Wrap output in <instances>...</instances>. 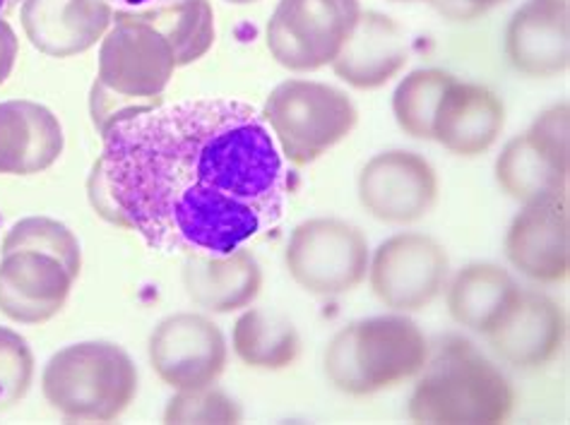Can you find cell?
<instances>
[{"mask_svg":"<svg viewBox=\"0 0 570 425\" xmlns=\"http://www.w3.org/2000/svg\"><path fill=\"white\" fill-rule=\"evenodd\" d=\"M101 138L89 202L161 255H229L284 219L292 176L263 113L242 99L161 103Z\"/></svg>","mask_w":570,"mask_h":425,"instance_id":"1","label":"cell"},{"mask_svg":"<svg viewBox=\"0 0 570 425\" xmlns=\"http://www.w3.org/2000/svg\"><path fill=\"white\" fill-rule=\"evenodd\" d=\"M176 58L157 29L132 10H116L101 39L99 70L89 95V113L104 135L114 123L161 106Z\"/></svg>","mask_w":570,"mask_h":425,"instance_id":"2","label":"cell"},{"mask_svg":"<svg viewBox=\"0 0 570 425\" xmlns=\"http://www.w3.org/2000/svg\"><path fill=\"white\" fill-rule=\"evenodd\" d=\"M515 412V389L501 368L470 342L450 337L429 352L407 414L414 423H505Z\"/></svg>","mask_w":570,"mask_h":425,"instance_id":"3","label":"cell"},{"mask_svg":"<svg viewBox=\"0 0 570 425\" xmlns=\"http://www.w3.org/2000/svg\"><path fill=\"white\" fill-rule=\"evenodd\" d=\"M431 346L422 327L404 315L350 323L330 339L323 370L327 383L350 397H366L422 373Z\"/></svg>","mask_w":570,"mask_h":425,"instance_id":"4","label":"cell"},{"mask_svg":"<svg viewBox=\"0 0 570 425\" xmlns=\"http://www.w3.org/2000/svg\"><path fill=\"white\" fill-rule=\"evenodd\" d=\"M41 392L66 421L109 423L138 394V368L114 342L70 344L49 358Z\"/></svg>","mask_w":570,"mask_h":425,"instance_id":"5","label":"cell"},{"mask_svg":"<svg viewBox=\"0 0 570 425\" xmlns=\"http://www.w3.org/2000/svg\"><path fill=\"white\" fill-rule=\"evenodd\" d=\"M263 118L273 130L282 157L294 166H306L347 138L358 111L347 92L337 87L287 80L269 92Z\"/></svg>","mask_w":570,"mask_h":425,"instance_id":"6","label":"cell"},{"mask_svg":"<svg viewBox=\"0 0 570 425\" xmlns=\"http://www.w3.org/2000/svg\"><path fill=\"white\" fill-rule=\"evenodd\" d=\"M371 248L358 226L318 217L296 226L284 250L292 279L306 294L337 298L354 291L368 277Z\"/></svg>","mask_w":570,"mask_h":425,"instance_id":"7","label":"cell"},{"mask_svg":"<svg viewBox=\"0 0 570 425\" xmlns=\"http://www.w3.org/2000/svg\"><path fill=\"white\" fill-rule=\"evenodd\" d=\"M358 14V0H279L265 29L269 56L294 72L333 66Z\"/></svg>","mask_w":570,"mask_h":425,"instance_id":"8","label":"cell"},{"mask_svg":"<svg viewBox=\"0 0 570 425\" xmlns=\"http://www.w3.org/2000/svg\"><path fill=\"white\" fill-rule=\"evenodd\" d=\"M570 106L557 103L528 132L510 140L497 159L499 188L520 205L544 195H568Z\"/></svg>","mask_w":570,"mask_h":425,"instance_id":"9","label":"cell"},{"mask_svg":"<svg viewBox=\"0 0 570 425\" xmlns=\"http://www.w3.org/2000/svg\"><path fill=\"white\" fill-rule=\"evenodd\" d=\"M450 279V257L436 238L397 234L383 240L368 263L371 291L395 313H419L436 300Z\"/></svg>","mask_w":570,"mask_h":425,"instance_id":"10","label":"cell"},{"mask_svg":"<svg viewBox=\"0 0 570 425\" xmlns=\"http://www.w3.org/2000/svg\"><path fill=\"white\" fill-rule=\"evenodd\" d=\"M147 354L161 383L176 392L215 385L229 358L222 329L198 313L164 317L149 334Z\"/></svg>","mask_w":570,"mask_h":425,"instance_id":"11","label":"cell"},{"mask_svg":"<svg viewBox=\"0 0 570 425\" xmlns=\"http://www.w3.org/2000/svg\"><path fill=\"white\" fill-rule=\"evenodd\" d=\"M358 202L373 219L416 224L439 202V174L416 151L390 149L371 157L356 180Z\"/></svg>","mask_w":570,"mask_h":425,"instance_id":"12","label":"cell"},{"mask_svg":"<svg viewBox=\"0 0 570 425\" xmlns=\"http://www.w3.org/2000/svg\"><path fill=\"white\" fill-rule=\"evenodd\" d=\"M568 195H544L524 202L508 226V263L534 284H559L570 271Z\"/></svg>","mask_w":570,"mask_h":425,"instance_id":"13","label":"cell"},{"mask_svg":"<svg viewBox=\"0 0 570 425\" xmlns=\"http://www.w3.org/2000/svg\"><path fill=\"white\" fill-rule=\"evenodd\" d=\"M568 334L566 313L557 300L532 288H520L513 306L487 334L489 346L520 370H537L559 356Z\"/></svg>","mask_w":570,"mask_h":425,"instance_id":"14","label":"cell"},{"mask_svg":"<svg viewBox=\"0 0 570 425\" xmlns=\"http://www.w3.org/2000/svg\"><path fill=\"white\" fill-rule=\"evenodd\" d=\"M505 56L524 78L549 80L570 63V0H528L505 29Z\"/></svg>","mask_w":570,"mask_h":425,"instance_id":"15","label":"cell"},{"mask_svg":"<svg viewBox=\"0 0 570 425\" xmlns=\"http://www.w3.org/2000/svg\"><path fill=\"white\" fill-rule=\"evenodd\" d=\"M75 277L53 255L8 253L0 260V313L20 325L49 323L63 310Z\"/></svg>","mask_w":570,"mask_h":425,"instance_id":"16","label":"cell"},{"mask_svg":"<svg viewBox=\"0 0 570 425\" xmlns=\"http://www.w3.org/2000/svg\"><path fill=\"white\" fill-rule=\"evenodd\" d=\"M22 29L32 47L51 58H72L104 39L114 22L107 0H22Z\"/></svg>","mask_w":570,"mask_h":425,"instance_id":"17","label":"cell"},{"mask_svg":"<svg viewBox=\"0 0 570 425\" xmlns=\"http://www.w3.org/2000/svg\"><path fill=\"white\" fill-rule=\"evenodd\" d=\"M503 99L493 89L455 80L445 89L433 118V140L455 157H479L501 138Z\"/></svg>","mask_w":570,"mask_h":425,"instance_id":"18","label":"cell"},{"mask_svg":"<svg viewBox=\"0 0 570 425\" xmlns=\"http://www.w3.org/2000/svg\"><path fill=\"white\" fill-rule=\"evenodd\" d=\"M63 126L37 101H0V174L35 176L63 155Z\"/></svg>","mask_w":570,"mask_h":425,"instance_id":"19","label":"cell"},{"mask_svg":"<svg viewBox=\"0 0 570 425\" xmlns=\"http://www.w3.org/2000/svg\"><path fill=\"white\" fill-rule=\"evenodd\" d=\"M407 60L402 27L383 12L362 10L352 37L333 60V70L354 89H379L400 75Z\"/></svg>","mask_w":570,"mask_h":425,"instance_id":"20","label":"cell"},{"mask_svg":"<svg viewBox=\"0 0 570 425\" xmlns=\"http://www.w3.org/2000/svg\"><path fill=\"white\" fill-rule=\"evenodd\" d=\"M181 279L195 306L227 315L248 308L261 296L263 267L242 246L229 255H186Z\"/></svg>","mask_w":570,"mask_h":425,"instance_id":"21","label":"cell"},{"mask_svg":"<svg viewBox=\"0 0 570 425\" xmlns=\"http://www.w3.org/2000/svg\"><path fill=\"white\" fill-rule=\"evenodd\" d=\"M520 294L510 271L493 263L464 265L445 284V303L453 320L476 334H487L499 325L505 310Z\"/></svg>","mask_w":570,"mask_h":425,"instance_id":"22","label":"cell"},{"mask_svg":"<svg viewBox=\"0 0 570 425\" xmlns=\"http://www.w3.org/2000/svg\"><path fill=\"white\" fill-rule=\"evenodd\" d=\"M232 344L236 356L248 368L258 370L289 368L302 352V337L292 320L279 313L250 306L234 323Z\"/></svg>","mask_w":570,"mask_h":425,"instance_id":"23","label":"cell"},{"mask_svg":"<svg viewBox=\"0 0 570 425\" xmlns=\"http://www.w3.org/2000/svg\"><path fill=\"white\" fill-rule=\"evenodd\" d=\"M132 12L169 41L178 68L195 63L213 49L215 10L209 0H174V3Z\"/></svg>","mask_w":570,"mask_h":425,"instance_id":"24","label":"cell"},{"mask_svg":"<svg viewBox=\"0 0 570 425\" xmlns=\"http://www.w3.org/2000/svg\"><path fill=\"white\" fill-rule=\"evenodd\" d=\"M455 78L439 68H419L402 78L393 95L397 126L414 140H433V118L439 101Z\"/></svg>","mask_w":570,"mask_h":425,"instance_id":"25","label":"cell"},{"mask_svg":"<svg viewBox=\"0 0 570 425\" xmlns=\"http://www.w3.org/2000/svg\"><path fill=\"white\" fill-rule=\"evenodd\" d=\"M18 250H39L53 255L70 275L78 279L82 269V250L80 240L66 224L49 217H27L20 219L3 238L0 253H18Z\"/></svg>","mask_w":570,"mask_h":425,"instance_id":"26","label":"cell"},{"mask_svg":"<svg viewBox=\"0 0 570 425\" xmlns=\"http://www.w3.org/2000/svg\"><path fill=\"white\" fill-rule=\"evenodd\" d=\"M244 412L229 394L209 387L174 394L164 408V423H242Z\"/></svg>","mask_w":570,"mask_h":425,"instance_id":"27","label":"cell"},{"mask_svg":"<svg viewBox=\"0 0 570 425\" xmlns=\"http://www.w3.org/2000/svg\"><path fill=\"white\" fill-rule=\"evenodd\" d=\"M35 383V354L27 339L0 327V412L20 404Z\"/></svg>","mask_w":570,"mask_h":425,"instance_id":"28","label":"cell"},{"mask_svg":"<svg viewBox=\"0 0 570 425\" xmlns=\"http://www.w3.org/2000/svg\"><path fill=\"white\" fill-rule=\"evenodd\" d=\"M18 53H20V39L14 34V29L8 24L3 14H0V85H6V80L12 75Z\"/></svg>","mask_w":570,"mask_h":425,"instance_id":"29","label":"cell"},{"mask_svg":"<svg viewBox=\"0 0 570 425\" xmlns=\"http://www.w3.org/2000/svg\"><path fill=\"white\" fill-rule=\"evenodd\" d=\"M426 3L450 22H474L482 18V14L464 3V0H426Z\"/></svg>","mask_w":570,"mask_h":425,"instance_id":"30","label":"cell"},{"mask_svg":"<svg viewBox=\"0 0 570 425\" xmlns=\"http://www.w3.org/2000/svg\"><path fill=\"white\" fill-rule=\"evenodd\" d=\"M107 3L118 10H145V8H157L164 3H174V0H107Z\"/></svg>","mask_w":570,"mask_h":425,"instance_id":"31","label":"cell"},{"mask_svg":"<svg viewBox=\"0 0 570 425\" xmlns=\"http://www.w3.org/2000/svg\"><path fill=\"white\" fill-rule=\"evenodd\" d=\"M464 3H468L470 8H474L479 14H484V12H487V10H491V8H497V6L508 3V0H464Z\"/></svg>","mask_w":570,"mask_h":425,"instance_id":"32","label":"cell"},{"mask_svg":"<svg viewBox=\"0 0 570 425\" xmlns=\"http://www.w3.org/2000/svg\"><path fill=\"white\" fill-rule=\"evenodd\" d=\"M18 6H20V0H0V14L6 18V14H10Z\"/></svg>","mask_w":570,"mask_h":425,"instance_id":"33","label":"cell"},{"mask_svg":"<svg viewBox=\"0 0 570 425\" xmlns=\"http://www.w3.org/2000/svg\"><path fill=\"white\" fill-rule=\"evenodd\" d=\"M232 6H248V3H258V0H227Z\"/></svg>","mask_w":570,"mask_h":425,"instance_id":"34","label":"cell"},{"mask_svg":"<svg viewBox=\"0 0 570 425\" xmlns=\"http://www.w3.org/2000/svg\"><path fill=\"white\" fill-rule=\"evenodd\" d=\"M397 3H400V0H397ZM402 3H410V0H402Z\"/></svg>","mask_w":570,"mask_h":425,"instance_id":"35","label":"cell"}]
</instances>
